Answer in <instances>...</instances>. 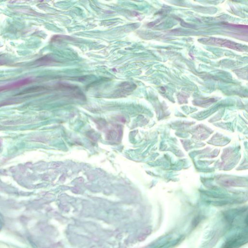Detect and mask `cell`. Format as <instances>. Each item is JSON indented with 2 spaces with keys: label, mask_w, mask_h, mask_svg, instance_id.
Segmentation results:
<instances>
[{
  "label": "cell",
  "mask_w": 248,
  "mask_h": 248,
  "mask_svg": "<svg viewBox=\"0 0 248 248\" xmlns=\"http://www.w3.org/2000/svg\"><path fill=\"white\" fill-rule=\"evenodd\" d=\"M134 85L131 84L129 82H124L120 85L118 90L117 94L121 95V96H123V95H125L126 94L129 93V92L132 91L134 89Z\"/></svg>",
  "instance_id": "cell-1"
},
{
  "label": "cell",
  "mask_w": 248,
  "mask_h": 248,
  "mask_svg": "<svg viewBox=\"0 0 248 248\" xmlns=\"http://www.w3.org/2000/svg\"><path fill=\"white\" fill-rule=\"evenodd\" d=\"M30 81L29 79H24V80L18 81L17 82H15V83L11 84L1 86H0V91L5 90H7V89H10L11 88H15V87H19V86H21L23 85H24V84H26L29 83Z\"/></svg>",
  "instance_id": "cell-2"
},
{
  "label": "cell",
  "mask_w": 248,
  "mask_h": 248,
  "mask_svg": "<svg viewBox=\"0 0 248 248\" xmlns=\"http://www.w3.org/2000/svg\"><path fill=\"white\" fill-rule=\"evenodd\" d=\"M64 39H65L66 40H72V37L69 36H65V35H58V36H54V39L53 40H55L56 41L60 39V40H63Z\"/></svg>",
  "instance_id": "cell-3"
}]
</instances>
